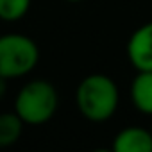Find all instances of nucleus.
I'll list each match as a JSON object with an SVG mask.
<instances>
[{
  "label": "nucleus",
  "mask_w": 152,
  "mask_h": 152,
  "mask_svg": "<svg viewBox=\"0 0 152 152\" xmlns=\"http://www.w3.org/2000/svg\"><path fill=\"white\" fill-rule=\"evenodd\" d=\"M57 109V91L56 88L43 81L27 83L15 100V113L29 125H41L48 122Z\"/></svg>",
  "instance_id": "2"
},
{
  "label": "nucleus",
  "mask_w": 152,
  "mask_h": 152,
  "mask_svg": "<svg viewBox=\"0 0 152 152\" xmlns=\"http://www.w3.org/2000/svg\"><path fill=\"white\" fill-rule=\"evenodd\" d=\"M116 152H152V132L141 127H127L115 138Z\"/></svg>",
  "instance_id": "5"
},
{
  "label": "nucleus",
  "mask_w": 152,
  "mask_h": 152,
  "mask_svg": "<svg viewBox=\"0 0 152 152\" xmlns=\"http://www.w3.org/2000/svg\"><path fill=\"white\" fill-rule=\"evenodd\" d=\"M75 102L84 118L104 122L111 118L118 107V88L111 77L93 73L81 81L75 93Z\"/></svg>",
  "instance_id": "1"
},
{
  "label": "nucleus",
  "mask_w": 152,
  "mask_h": 152,
  "mask_svg": "<svg viewBox=\"0 0 152 152\" xmlns=\"http://www.w3.org/2000/svg\"><path fill=\"white\" fill-rule=\"evenodd\" d=\"M127 56L138 72H152V22L132 32L127 43Z\"/></svg>",
  "instance_id": "4"
},
{
  "label": "nucleus",
  "mask_w": 152,
  "mask_h": 152,
  "mask_svg": "<svg viewBox=\"0 0 152 152\" xmlns=\"http://www.w3.org/2000/svg\"><path fill=\"white\" fill-rule=\"evenodd\" d=\"M66 2H83V0H66Z\"/></svg>",
  "instance_id": "10"
},
{
  "label": "nucleus",
  "mask_w": 152,
  "mask_h": 152,
  "mask_svg": "<svg viewBox=\"0 0 152 152\" xmlns=\"http://www.w3.org/2000/svg\"><path fill=\"white\" fill-rule=\"evenodd\" d=\"M131 99L138 111L152 115V72H140L131 84Z\"/></svg>",
  "instance_id": "6"
},
{
  "label": "nucleus",
  "mask_w": 152,
  "mask_h": 152,
  "mask_svg": "<svg viewBox=\"0 0 152 152\" xmlns=\"http://www.w3.org/2000/svg\"><path fill=\"white\" fill-rule=\"evenodd\" d=\"M6 91H7V79L0 75V99H4Z\"/></svg>",
  "instance_id": "9"
},
{
  "label": "nucleus",
  "mask_w": 152,
  "mask_h": 152,
  "mask_svg": "<svg viewBox=\"0 0 152 152\" xmlns=\"http://www.w3.org/2000/svg\"><path fill=\"white\" fill-rule=\"evenodd\" d=\"M39 59L38 45L23 34L0 36V75L15 79L29 73Z\"/></svg>",
  "instance_id": "3"
},
{
  "label": "nucleus",
  "mask_w": 152,
  "mask_h": 152,
  "mask_svg": "<svg viewBox=\"0 0 152 152\" xmlns=\"http://www.w3.org/2000/svg\"><path fill=\"white\" fill-rule=\"evenodd\" d=\"M31 7V0H0V20L16 22L25 16Z\"/></svg>",
  "instance_id": "8"
},
{
  "label": "nucleus",
  "mask_w": 152,
  "mask_h": 152,
  "mask_svg": "<svg viewBox=\"0 0 152 152\" xmlns=\"http://www.w3.org/2000/svg\"><path fill=\"white\" fill-rule=\"evenodd\" d=\"M23 120L16 113H2L0 115V147H9L18 141L22 136Z\"/></svg>",
  "instance_id": "7"
}]
</instances>
